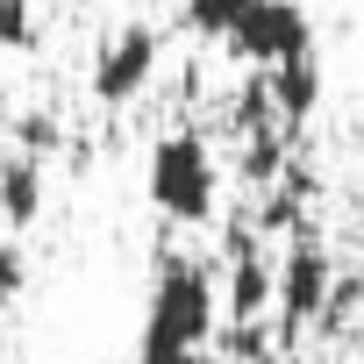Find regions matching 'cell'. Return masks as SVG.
I'll use <instances>...</instances> for the list:
<instances>
[{
	"label": "cell",
	"mask_w": 364,
	"mask_h": 364,
	"mask_svg": "<svg viewBox=\"0 0 364 364\" xmlns=\"http://www.w3.org/2000/svg\"><path fill=\"white\" fill-rule=\"evenodd\" d=\"M222 336V286L193 250H164L150 272L143 343L136 364H208V343Z\"/></svg>",
	"instance_id": "cell-1"
},
{
	"label": "cell",
	"mask_w": 364,
	"mask_h": 364,
	"mask_svg": "<svg viewBox=\"0 0 364 364\" xmlns=\"http://www.w3.org/2000/svg\"><path fill=\"white\" fill-rule=\"evenodd\" d=\"M143 193L164 222H186V229L208 222L222 208V164H215L208 136L200 129H164L150 143V164H143Z\"/></svg>",
	"instance_id": "cell-2"
},
{
	"label": "cell",
	"mask_w": 364,
	"mask_h": 364,
	"mask_svg": "<svg viewBox=\"0 0 364 364\" xmlns=\"http://www.w3.org/2000/svg\"><path fill=\"white\" fill-rule=\"evenodd\" d=\"M328 286H336V257L314 229H293L279 264H272V307H279V336H300L321 321L328 307Z\"/></svg>",
	"instance_id": "cell-3"
},
{
	"label": "cell",
	"mask_w": 364,
	"mask_h": 364,
	"mask_svg": "<svg viewBox=\"0 0 364 364\" xmlns=\"http://www.w3.org/2000/svg\"><path fill=\"white\" fill-rule=\"evenodd\" d=\"M157 65H164V36L150 22H122L93 43V79L86 86H93L100 107H129L136 93L157 86Z\"/></svg>",
	"instance_id": "cell-4"
},
{
	"label": "cell",
	"mask_w": 364,
	"mask_h": 364,
	"mask_svg": "<svg viewBox=\"0 0 364 364\" xmlns=\"http://www.w3.org/2000/svg\"><path fill=\"white\" fill-rule=\"evenodd\" d=\"M229 50H236L243 65H257V72H272V65L314 50L307 8H300V0H243V15H236V29H229Z\"/></svg>",
	"instance_id": "cell-5"
},
{
	"label": "cell",
	"mask_w": 364,
	"mask_h": 364,
	"mask_svg": "<svg viewBox=\"0 0 364 364\" xmlns=\"http://www.w3.org/2000/svg\"><path fill=\"white\" fill-rule=\"evenodd\" d=\"M222 321H229V328L272 321V257H264V250L229 257V279H222Z\"/></svg>",
	"instance_id": "cell-6"
},
{
	"label": "cell",
	"mask_w": 364,
	"mask_h": 364,
	"mask_svg": "<svg viewBox=\"0 0 364 364\" xmlns=\"http://www.w3.org/2000/svg\"><path fill=\"white\" fill-rule=\"evenodd\" d=\"M43 193H50V171L36 157H15L8 143H0V229H29L43 222Z\"/></svg>",
	"instance_id": "cell-7"
},
{
	"label": "cell",
	"mask_w": 364,
	"mask_h": 364,
	"mask_svg": "<svg viewBox=\"0 0 364 364\" xmlns=\"http://www.w3.org/2000/svg\"><path fill=\"white\" fill-rule=\"evenodd\" d=\"M264 86H272V107H279V122H286V129H293V122H307V114L321 107V65H314V50H300V58L272 65V72H264Z\"/></svg>",
	"instance_id": "cell-8"
},
{
	"label": "cell",
	"mask_w": 364,
	"mask_h": 364,
	"mask_svg": "<svg viewBox=\"0 0 364 364\" xmlns=\"http://www.w3.org/2000/svg\"><path fill=\"white\" fill-rule=\"evenodd\" d=\"M0 143H8L15 157H36V164H50V150L65 143V122H58L50 107H29V114H8V129H0Z\"/></svg>",
	"instance_id": "cell-9"
},
{
	"label": "cell",
	"mask_w": 364,
	"mask_h": 364,
	"mask_svg": "<svg viewBox=\"0 0 364 364\" xmlns=\"http://www.w3.org/2000/svg\"><path fill=\"white\" fill-rule=\"evenodd\" d=\"M286 178V136H272V129H257V136H243V186H257V193H272Z\"/></svg>",
	"instance_id": "cell-10"
},
{
	"label": "cell",
	"mask_w": 364,
	"mask_h": 364,
	"mask_svg": "<svg viewBox=\"0 0 364 364\" xmlns=\"http://www.w3.org/2000/svg\"><path fill=\"white\" fill-rule=\"evenodd\" d=\"M43 22H36V0H0V50H36Z\"/></svg>",
	"instance_id": "cell-11"
},
{
	"label": "cell",
	"mask_w": 364,
	"mask_h": 364,
	"mask_svg": "<svg viewBox=\"0 0 364 364\" xmlns=\"http://www.w3.org/2000/svg\"><path fill=\"white\" fill-rule=\"evenodd\" d=\"M243 15V0H186V29L193 36H229Z\"/></svg>",
	"instance_id": "cell-12"
},
{
	"label": "cell",
	"mask_w": 364,
	"mask_h": 364,
	"mask_svg": "<svg viewBox=\"0 0 364 364\" xmlns=\"http://www.w3.org/2000/svg\"><path fill=\"white\" fill-rule=\"evenodd\" d=\"M22 286H29V257H22V243H15V236H0V307L22 300Z\"/></svg>",
	"instance_id": "cell-13"
}]
</instances>
